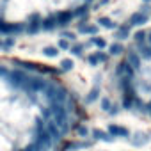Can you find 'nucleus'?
Wrapping results in <instances>:
<instances>
[{"mask_svg": "<svg viewBox=\"0 0 151 151\" xmlns=\"http://www.w3.org/2000/svg\"><path fill=\"white\" fill-rule=\"evenodd\" d=\"M78 126L62 82L34 64L0 62V151H57Z\"/></svg>", "mask_w": 151, "mask_h": 151, "instance_id": "obj_1", "label": "nucleus"}, {"mask_svg": "<svg viewBox=\"0 0 151 151\" xmlns=\"http://www.w3.org/2000/svg\"><path fill=\"white\" fill-rule=\"evenodd\" d=\"M146 22H147V14H144V13L140 11V13L132 14V18H130V22H128V25H144Z\"/></svg>", "mask_w": 151, "mask_h": 151, "instance_id": "obj_2", "label": "nucleus"}, {"mask_svg": "<svg viewBox=\"0 0 151 151\" xmlns=\"http://www.w3.org/2000/svg\"><path fill=\"white\" fill-rule=\"evenodd\" d=\"M100 23H101V25H105V27H116V23H112L109 18H100Z\"/></svg>", "mask_w": 151, "mask_h": 151, "instance_id": "obj_3", "label": "nucleus"}, {"mask_svg": "<svg viewBox=\"0 0 151 151\" xmlns=\"http://www.w3.org/2000/svg\"><path fill=\"white\" fill-rule=\"evenodd\" d=\"M144 2H151V0H144Z\"/></svg>", "mask_w": 151, "mask_h": 151, "instance_id": "obj_4", "label": "nucleus"}]
</instances>
